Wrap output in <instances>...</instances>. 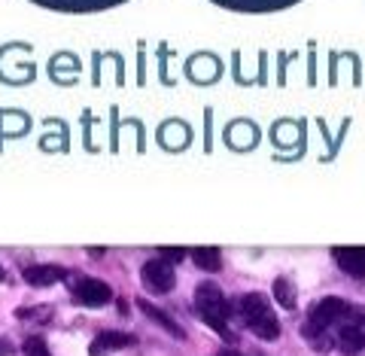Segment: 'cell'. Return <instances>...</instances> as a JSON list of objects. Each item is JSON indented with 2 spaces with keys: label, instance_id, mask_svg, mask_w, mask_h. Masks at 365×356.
Here are the masks:
<instances>
[{
  "label": "cell",
  "instance_id": "8992f818",
  "mask_svg": "<svg viewBox=\"0 0 365 356\" xmlns=\"http://www.w3.org/2000/svg\"><path fill=\"white\" fill-rule=\"evenodd\" d=\"M71 293L76 302H83L88 307H98V305H107L113 293H110V286L104 280H98V278H76L71 280Z\"/></svg>",
  "mask_w": 365,
  "mask_h": 356
},
{
  "label": "cell",
  "instance_id": "3957f363",
  "mask_svg": "<svg viewBox=\"0 0 365 356\" xmlns=\"http://www.w3.org/2000/svg\"><path fill=\"white\" fill-rule=\"evenodd\" d=\"M195 311L198 317L207 323L210 329H216L225 341H235L232 329H228V317H232V305L225 302V295L220 293L216 283H201L195 290Z\"/></svg>",
  "mask_w": 365,
  "mask_h": 356
},
{
  "label": "cell",
  "instance_id": "9a60e30c",
  "mask_svg": "<svg viewBox=\"0 0 365 356\" xmlns=\"http://www.w3.org/2000/svg\"><path fill=\"white\" fill-rule=\"evenodd\" d=\"M4 278H6V271H4V265H0V283H4Z\"/></svg>",
  "mask_w": 365,
  "mask_h": 356
},
{
  "label": "cell",
  "instance_id": "6da1fadb",
  "mask_svg": "<svg viewBox=\"0 0 365 356\" xmlns=\"http://www.w3.org/2000/svg\"><path fill=\"white\" fill-rule=\"evenodd\" d=\"M347 305L350 302H344V298L329 295V298H319V302H314L311 307H307V320L302 326V335L307 338L311 347H317V350H332L335 347L332 326H335V320L347 311Z\"/></svg>",
  "mask_w": 365,
  "mask_h": 356
},
{
  "label": "cell",
  "instance_id": "ba28073f",
  "mask_svg": "<svg viewBox=\"0 0 365 356\" xmlns=\"http://www.w3.org/2000/svg\"><path fill=\"white\" fill-rule=\"evenodd\" d=\"M128 344H134L131 335H122V332L104 329V332H98V338L88 344V356H110L113 350H122V347H128Z\"/></svg>",
  "mask_w": 365,
  "mask_h": 356
},
{
  "label": "cell",
  "instance_id": "7c38bea8",
  "mask_svg": "<svg viewBox=\"0 0 365 356\" xmlns=\"http://www.w3.org/2000/svg\"><path fill=\"white\" fill-rule=\"evenodd\" d=\"M140 307H143V314H150V317H155L158 320V323H162L168 332H170V335H177V338H182V329L174 323V320H170L168 314H162V311H158V307L155 305H150V302H140Z\"/></svg>",
  "mask_w": 365,
  "mask_h": 356
},
{
  "label": "cell",
  "instance_id": "9c48e42d",
  "mask_svg": "<svg viewBox=\"0 0 365 356\" xmlns=\"http://www.w3.org/2000/svg\"><path fill=\"white\" fill-rule=\"evenodd\" d=\"M21 278H25V283L43 290V286L58 283L64 278V268H58V265H28V268H21Z\"/></svg>",
  "mask_w": 365,
  "mask_h": 356
},
{
  "label": "cell",
  "instance_id": "277c9868",
  "mask_svg": "<svg viewBox=\"0 0 365 356\" xmlns=\"http://www.w3.org/2000/svg\"><path fill=\"white\" fill-rule=\"evenodd\" d=\"M332 338H335V347L344 353H359L365 347V307L362 305H347V311L335 320Z\"/></svg>",
  "mask_w": 365,
  "mask_h": 356
},
{
  "label": "cell",
  "instance_id": "5bb4252c",
  "mask_svg": "<svg viewBox=\"0 0 365 356\" xmlns=\"http://www.w3.org/2000/svg\"><path fill=\"white\" fill-rule=\"evenodd\" d=\"M158 253H162V256H165L168 262H180L182 256H186V253H182V250H177V247H174V250H168V247H165V250H158Z\"/></svg>",
  "mask_w": 365,
  "mask_h": 356
},
{
  "label": "cell",
  "instance_id": "8fae6325",
  "mask_svg": "<svg viewBox=\"0 0 365 356\" xmlns=\"http://www.w3.org/2000/svg\"><path fill=\"white\" fill-rule=\"evenodd\" d=\"M274 298H277L280 307H287V311H292L295 302H299V298H295V286H292L287 278H277V280H274Z\"/></svg>",
  "mask_w": 365,
  "mask_h": 356
},
{
  "label": "cell",
  "instance_id": "30bf717a",
  "mask_svg": "<svg viewBox=\"0 0 365 356\" xmlns=\"http://www.w3.org/2000/svg\"><path fill=\"white\" fill-rule=\"evenodd\" d=\"M192 259H195V265L201 271H220L222 268V256H220V250H216V247H198V250H192Z\"/></svg>",
  "mask_w": 365,
  "mask_h": 356
},
{
  "label": "cell",
  "instance_id": "7a4b0ae2",
  "mask_svg": "<svg viewBox=\"0 0 365 356\" xmlns=\"http://www.w3.org/2000/svg\"><path fill=\"white\" fill-rule=\"evenodd\" d=\"M237 317L244 320V326L253 332L256 338H262V341L280 338V320L262 293H247L241 302H237Z\"/></svg>",
  "mask_w": 365,
  "mask_h": 356
},
{
  "label": "cell",
  "instance_id": "4fadbf2b",
  "mask_svg": "<svg viewBox=\"0 0 365 356\" xmlns=\"http://www.w3.org/2000/svg\"><path fill=\"white\" fill-rule=\"evenodd\" d=\"M21 353H25V356H52L49 347H46V341H43L40 335L25 338V344H21Z\"/></svg>",
  "mask_w": 365,
  "mask_h": 356
},
{
  "label": "cell",
  "instance_id": "52a82bcc",
  "mask_svg": "<svg viewBox=\"0 0 365 356\" xmlns=\"http://www.w3.org/2000/svg\"><path fill=\"white\" fill-rule=\"evenodd\" d=\"M332 256L344 274H350V278H365V247H335Z\"/></svg>",
  "mask_w": 365,
  "mask_h": 356
},
{
  "label": "cell",
  "instance_id": "5b68a950",
  "mask_svg": "<svg viewBox=\"0 0 365 356\" xmlns=\"http://www.w3.org/2000/svg\"><path fill=\"white\" fill-rule=\"evenodd\" d=\"M140 280H143L146 290L155 293V295L170 293V290L177 286L174 262H168L165 256H162V259H150V262H143V268H140Z\"/></svg>",
  "mask_w": 365,
  "mask_h": 356
}]
</instances>
